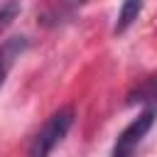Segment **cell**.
<instances>
[{
    "mask_svg": "<svg viewBox=\"0 0 157 157\" xmlns=\"http://www.w3.org/2000/svg\"><path fill=\"white\" fill-rule=\"evenodd\" d=\"M71 125H74V108L71 105H64V108L54 110L47 118V123L39 128V132L32 137L27 157H49L54 152V147L61 145V140L66 137Z\"/></svg>",
    "mask_w": 157,
    "mask_h": 157,
    "instance_id": "6da1fadb",
    "label": "cell"
},
{
    "mask_svg": "<svg viewBox=\"0 0 157 157\" xmlns=\"http://www.w3.org/2000/svg\"><path fill=\"white\" fill-rule=\"evenodd\" d=\"M155 118H157V103H150L137 118H132L123 130L120 135L115 137V145H113V152L110 157H132L135 150L140 147L142 137L150 132V128L155 125Z\"/></svg>",
    "mask_w": 157,
    "mask_h": 157,
    "instance_id": "7a4b0ae2",
    "label": "cell"
},
{
    "mask_svg": "<svg viewBox=\"0 0 157 157\" xmlns=\"http://www.w3.org/2000/svg\"><path fill=\"white\" fill-rule=\"evenodd\" d=\"M29 47V39L27 37H10L0 44V88L5 86V78L7 74L12 71V66L17 64V59L27 52Z\"/></svg>",
    "mask_w": 157,
    "mask_h": 157,
    "instance_id": "3957f363",
    "label": "cell"
},
{
    "mask_svg": "<svg viewBox=\"0 0 157 157\" xmlns=\"http://www.w3.org/2000/svg\"><path fill=\"white\" fill-rule=\"evenodd\" d=\"M140 12H142V0H123V5L118 10V17H115L113 32L115 34H125L135 25V20L140 17Z\"/></svg>",
    "mask_w": 157,
    "mask_h": 157,
    "instance_id": "277c9868",
    "label": "cell"
},
{
    "mask_svg": "<svg viewBox=\"0 0 157 157\" xmlns=\"http://www.w3.org/2000/svg\"><path fill=\"white\" fill-rule=\"evenodd\" d=\"M22 12V2L20 0H5L0 5V34L17 20V15Z\"/></svg>",
    "mask_w": 157,
    "mask_h": 157,
    "instance_id": "5b68a950",
    "label": "cell"
},
{
    "mask_svg": "<svg viewBox=\"0 0 157 157\" xmlns=\"http://www.w3.org/2000/svg\"><path fill=\"white\" fill-rule=\"evenodd\" d=\"M83 2H88V0H69V7H76V5H83Z\"/></svg>",
    "mask_w": 157,
    "mask_h": 157,
    "instance_id": "8992f818",
    "label": "cell"
}]
</instances>
